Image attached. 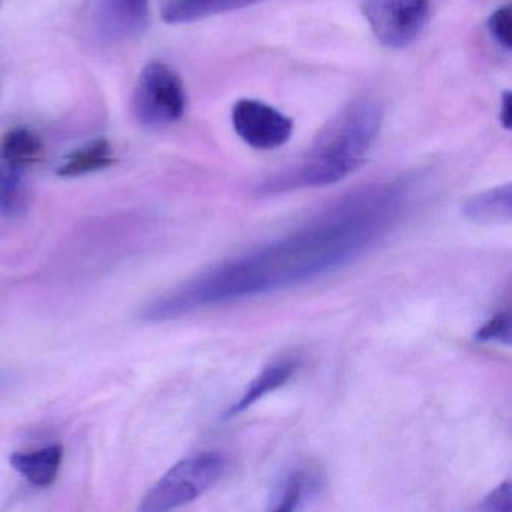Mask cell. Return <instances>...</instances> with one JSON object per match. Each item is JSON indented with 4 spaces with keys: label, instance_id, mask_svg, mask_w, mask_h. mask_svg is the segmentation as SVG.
I'll list each match as a JSON object with an SVG mask.
<instances>
[{
    "label": "cell",
    "instance_id": "obj_18",
    "mask_svg": "<svg viewBox=\"0 0 512 512\" xmlns=\"http://www.w3.org/2000/svg\"><path fill=\"white\" fill-rule=\"evenodd\" d=\"M479 509L491 512H509L512 509V490L509 481L503 482L494 488L488 496L482 500Z\"/></svg>",
    "mask_w": 512,
    "mask_h": 512
},
{
    "label": "cell",
    "instance_id": "obj_17",
    "mask_svg": "<svg viewBox=\"0 0 512 512\" xmlns=\"http://www.w3.org/2000/svg\"><path fill=\"white\" fill-rule=\"evenodd\" d=\"M511 26V7L509 5L494 11L487 22V29L491 38L496 41L497 46L502 47L506 52H511L512 49Z\"/></svg>",
    "mask_w": 512,
    "mask_h": 512
},
{
    "label": "cell",
    "instance_id": "obj_16",
    "mask_svg": "<svg viewBox=\"0 0 512 512\" xmlns=\"http://www.w3.org/2000/svg\"><path fill=\"white\" fill-rule=\"evenodd\" d=\"M478 343H496L511 346V314L500 311L476 331Z\"/></svg>",
    "mask_w": 512,
    "mask_h": 512
},
{
    "label": "cell",
    "instance_id": "obj_14",
    "mask_svg": "<svg viewBox=\"0 0 512 512\" xmlns=\"http://www.w3.org/2000/svg\"><path fill=\"white\" fill-rule=\"evenodd\" d=\"M44 142L29 128H14L0 139V161L28 167L44 157Z\"/></svg>",
    "mask_w": 512,
    "mask_h": 512
},
{
    "label": "cell",
    "instance_id": "obj_19",
    "mask_svg": "<svg viewBox=\"0 0 512 512\" xmlns=\"http://www.w3.org/2000/svg\"><path fill=\"white\" fill-rule=\"evenodd\" d=\"M499 121L505 130H511L512 127V95L511 92L505 91L500 101Z\"/></svg>",
    "mask_w": 512,
    "mask_h": 512
},
{
    "label": "cell",
    "instance_id": "obj_5",
    "mask_svg": "<svg viewBox=\"0 0 512 512\" xmlns=\"http://www.w3.org/2000/svg\"><path fill=\"white\" fill-rule=\"evenodd\" d=\"M364 16L380 44L406 49L427 26L430 0H365Z\"/></svg>",
    "mask_w": 512,
    "mask_h": 512
},
{
    "label": "cell",
    "instance_id": "obj_2",
    "mask_svg": "<svg viewBox=\"0 0 512 512\" xmlns=\"http://www.w3.org/2000/svg\"><path fill=\"white\" fill-rule=\"evenodd\" d=\"M382 125V109L374 101L358 100L344 107L317 136L304 158L260 191L283 193L299 188L328 187L343 181L367 160Z\"/></svg>",
    "mask_w": 512,
    "mask_h": 512
},
{
    "label": "cell",
    "instance_id": "obj_10",
    "mask_svg": "<svg viewBox=\"0 0 512 512\" xmlns=\"http://www.w3.org/2000/svg\"><path fill=\"white\" fill-rule=\"evenodd\" d=\"M299 362L293 358L278 359L272 362L268 367L263 368L253 380L250 385L245 389L244 394L241 395L236 403L230 406L227 410V418H235L236 415H241L245 410L250 409L254 403L260 398L268 395L269 392H274L275 389L281 388L286 385L296 371H298Z\"/></svg>",
    "mask_w": 512,
    "mask_h": 512
},
{
    "label": "cell",
    "instance_id": "obj_6",
    "mask_svg": "<svg viewBox=\"0 0 512 512\" xmlns=\"http://www.w3.org/2000/svg\"><path fill=\"white\" fill-rule=\"evenodd\" d=\"M232 124L236 134L257 151H274L289 142L293 121L275 107L244 98L233 106Z\"/></svg>",
    "mask_w": 512,
    "mask_h": 512
},
{
    "label": "cell",
    "instance_id": "obj_7",
    "mask_svg": "<svg viewBox=\"0 0 512 512\" xmlns=\"http://www.w3.org/2000/svg\"><path fill=\"white\" fill-rule=\"evenodd\" d=\"M149 0H97L95 23L98 32L110 41L139 37L149 25Z\"/></svg>",
    "mask_w": 512,
    "mask_h": 512
},
{
    "label": "cell",
    "instance_id": "obj_1",
    "mask_svg": "<svg viewBox=\"0 0 512 512\" xmlns=\"http://www.w3.org/2000/svg\"><path fill=\"white\" fill-rule=\"evenodd\" d=\"M403 188L382 185L341 200L290 235L220 263L143 310L149 323L299 286L355 262L394 226Z\"/></svg>",
    "mask_w": 512,
    "mask_h": 512
},
{
    "label": "cell",
    "instance_id": "obj_8",
    "mask_svg": "<svg viewBox=\"0 0 512 512\" xmlns=\"http://www.w3.org/2000/svg\"><path fill=\"white\" fill-rule=\"evenodd\" d=\"M322 488V473L314 467H298L284 476L277 485L268 509L271 511H298Z\"/></svg>",
    "mask_w": 512,
    "mask_h": 512
},
{
    "label": "cell",
    "instance_id": "obj_9",
    "mask_svg": "<svg viewBox=\"0 0 512 512\" xmlns=\"http://www.w3.org/2000/svg\"><path fill=\"white\" fill-rule=\"evenodd\" d=\"M461 214L476 224L509 223L512 217L511 184L499 185L473 194L461 205Z\"/></svg>",
    "mask_w": 512,
    "mask_h": 512
},
{
    "label": "cell",
    "instance_id": "obj_12",
    "mask_svg": "<svg viewBox=\"0 0 512 512\" xmlns=\"http://www.w3.org/2000/svg\"><path fill=\"white\" fill-rule=\"evenodd\" d=\"M62 457H64V451L61 446L53 445L38 451L13 455L11 464L31 484L37 487H49L58 478Z\"/></svg>",
    "mask_w": 512,
    "mask_h": 512
},
{
    "label": "cell",
    "instance_id": "obj_13",
    "mask_svg": "<svg viewBox=\"0 0 512 512\" xmlns=\"http://www.w3.org/2000/svg\"><path fill=\"white\" fill-rule=\"evenodd\" d=\"M115 163V152L109 140L100 137L86 145L80 146L76 151L65 157L64 163L59 166L58 175L64 178L89 175L100 172Z\"/></svg>",
    "mask_w": 512,
    "mask_h": 512
},
{
    "label": "cell",
    "instance_id": "obj_20",
    "mask_svg": "<svg viewBox=\"0 0 512 512\" xmlns=\"http://www.w3.org/2000/svg\"><path fill=\"white\" fill-rule=\"evenodd\" d=\"M0 4H2V0H0Z\"/></svg>",
    "mask_w": 512,
    "mask_h": 512
},
{
    "label": "cell",
    "instance_id": "obj_11",
    "mask_svg": "<svg viewBox=\"0 0 512 512\" xmlns=\"http://www.w3.org/2000/svg\"><path fill=\"white\" fill-rule=\"evenodd\" d=\"M262 0H164L161 19L169 25H182L209 16L241 10Z\"/></svg>",
    "mask_w": 512,
    "mask_h": 512
},
{
    "label": "cell",
    "instance_id": "obj_4",
    "mask_svg": "<svg viewBox=\"0 0 512 512\" xmlns=\"http://www.w3.org/2000/svg\"><path fill=\"white\" fill-rule=\"evenodd\" d=\"M187 107L184 83L163 62L143 68L134 92V112L146 127H166L184 116Z\"/></svg>",
    "mask_w": 512,
    "mask_h": 512
},
{
    "label": "cell",
    "instance_id": "obj_15",
    "mask_svg": "<svg viewBox=\"0 0 512 512\" xmlns=\"http://www.w3.org/2000/svg\"><path fill=\"white\" fill-rule=\"evenodd\" d=\"M26 167L0 161V214L16 217L25 206Z\"/></svg>",
    "mask_w": 512,
    "mask_h": 512
},
{
    "label": "cell",
    "instance_id": "obj_3",
    "mask_svg": "<svg viewBox=\"0 0 512 512\" xmlns=\"http://www.w3.org/2000/svg\"><path fill=\"white\" fill-rule=\"evenodd\" d=\"M224 461L217 454L185 458L172 467L143 499L140 511L161 512L193 502L217 484L223 475Z\"/></svg>",
    "mask_w": 512,
    "mask_h": 512
}]
</instances>
